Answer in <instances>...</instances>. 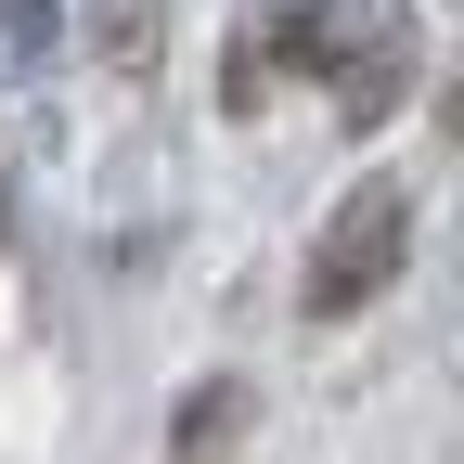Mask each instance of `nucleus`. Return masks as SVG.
I'll use <instances>...</instances> for the list:
<instances>
[{
    "mask_svg": "<svg viewBox=\"0 0 464 464\" xmlns=\"http://www.w3.org/2000/svg\"><path fill=\"white\" fill-rule=\"evenodd\" d=\"M400 258H413V181H400V168H362V181L335 194L310 271H297V310L310 323H362L387 284H400Z\"/></svg>",
    "mask_w": 464,
    "mask_h": 464,
    "instance_id": "f257e3e1",
    "label": "nucleus"
},
{
    "mask_svg": "<svg viewBox=\"0 0 464 464\" xmlns=\"http://www.w3.org/2000/svg\"><path fill=\"white\" fill-rule=\"evenodd\" d=\"M0 39H14V52H26V65H39V52H52V39H65V0H0Z\"/></svg>",
    "mask_w": 464,
    "mask_h": 464,
    "instance_id": "39448f33",
    "label": "nucleus"
},
{
    "mask_svg": "<svg viewBox=\"0 0 464 464\" xmlns=\"http://www.w3.org/2000/svg\"><path fill=\"white\" fill-rule=\"evenodd\" d=\"M155 14H168V0H103V14H91L103 65H155Z\"/></svg>",
    "mask_w": 464,
    "mask_h": 464,
    "instance_id": "20e7f679",
    "label": "nucleus"
},
{
    "mask_svg": "<svg viewBox=\"0 0 464 464\" xmlns=\"http://www.w3.org/2000/svg\"><path fill=\"white\" fill-rule=\"evenodd\" d=\"M246 439H258V387H246V374L181 387V413H168V464H232Z\"/></svg>",
    "mask_w": 464,
    "mask_h": 464,
    "instance_id": "7ed1b4c3",
    "label": "nucleus"
},
{
    "mask_svg": "<svg viewBox=\"0 0 464 464\" xmlns=\"http://www.w3.org/2000/svg\"><path fill=\"white\" fill-rule=\"evenodd\" d=\"M413 65H426V39H413V14H348V39H335V130L348 142H374L400 103H413Z\"/></svg>",
    "mask_w": 464,
    "mask_h": 464,
    "instance_id": "f03ea898",
    "label": "nucleus"
}]
</instances>
